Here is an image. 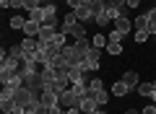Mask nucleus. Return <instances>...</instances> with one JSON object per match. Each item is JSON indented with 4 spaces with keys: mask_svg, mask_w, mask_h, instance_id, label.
I'll return each mask as SVG.
<instances>
[{
    "mask_svg": "<svg viewBox=\"0 0 156 114\" xmlns=\"http://www.w3.org/2000/svg\"><path fill=\"white\" fill-rule=\"evenodd\" d=\"M76 23H78V18H76V13H68V16H62V21H60V31L62 34H70L73 29H76Z\"/></svg>",
    "mask_w": 156,
    "mask_h": 114,
    "instance_id": "20e7f679",
    "label": "nucleus"
},
{
    "mask_svg": "<svg viewBox=\"0 0 156 114\" xmlns=\"http://www.w3.org/2000/svg\"><path fill=\"white\" fill-rule=\"evenodd\" d=\"M86 3H89V0H86Z\"/></svg>",
    "mask_w": 156,
    "mask_h": 114,
    "instance_id": "473e14b6",
    "label": "nucleus"
},
{
    "mask_svg": "<svg viewBox=\"0 0 156 114\" xmlns=\"http://www.w3.org/2000/svg\"><path fill=\"white\" fill-rule=\"evenodd\" d=\"M125 114H140V112H138V109H128V112H125Z\"/></svg>",
    "mask_w": 156,
    "mask_h": 114,
    "instance_id": "cd10ccee",
    "label": "nucleus"
},
{
    "mask_svg": "<svg viewBox=\"0 0 156 114\" xmlns=\"http://www.w3.org/2000/svg\"><path fill=\"white\" fill-rule=\"evenodd\" d=\"M140 114H156V104L151 101V104H148V106H146V109H143V112H140Z\"/></svg>",
    "mask_w": 156,
    "mask_h": 114,
    "instance_id": "a878e982",
    "label": "nucleus"
},
{
    "mask_svg": "<svg viewBox=\"0 0 156 114\" xmlns=\"http://www.w3.org/2000/svg\"><path fill=\"white\" fill-rule=\"evenodd\" d=\"M29 21H37V23H44V18H47V11H44V5L42 8H34V11H29Z\"/></svg>",
    "mask_w": 156,
    "mask_h": 114,
    "instance_id": "6e6552de",
    "label": "nucleus"
},
{
    "mask_svg": "<svg viewBox=\"0 0 156 114\" xmlns=\"http://www.w3.org/2000/svg\"><path fill=\"white\" fill-rule=\"evenodd\" d=\"M73 13H76V18H78L81 23H91V21H96V13L89 8V3H86V5H81V8H76Z\"/></svg>",
    "mask_w": 156,
    "mask_h": 114,
    "instance_id": "f03ea898",
    "label": "nucleus"
},
{
    "mask_svg": "<svg viewBox=\"0 0 156 114\" xmlns=\"http://www.w3.org/2000/svg\"><path fill=\"white\" fill-rule=\"evenodd\" d=\"M135 91H138L140 96H151V93H154V83H138Z\"/></svg>",
    "mask_w": 156,
    "mask_h": 114,
    "instance_id": "a211bd4d",
    "label": "nucleus"
},
{
    "mask_svg": "<svg viewBox=\"0 0 156 114\" xmlns=\"http://www.w3.org/2000/svg\"><path fill=\"white\" fill-rule=\"evenodd\" d=\"M148 36H151V31H148V29H143V31H135V34H133V39H135V42H138V44L148 42Z\"/></svg>",
    "mask_w": 156,
    "mask_h": 114,
    "instance_id": "aec40b11",
    "label": "nucleus"
},
{
    "mask_svg": "<svg viewBox=\"0 0 156 114\" xmlns=\"http://www.w3.org/2000/svg\"><path fill=\"white\" fill-rule=\"evenodd\" d=\"M151 101H154V104H156V91H154V93H151Z\"/></svg>",
    "mask_w": 156,
    "mask_h": 114,
    "instance_id": "c85d7f7f",
    "label": "nucleus"
},
{
    "mask_svg": "<svg viewBox=\"0 0 156 114\" xmlns=\"http://www.w3.org/2000/svg\"><path fill=\"white\" fill-rule=\"evenodd\" d=\"M109 93H112L115 98H122V96H128V93H130V88H128V83H125L122 78H120V81H115V83H112Z\"/></svg>",
    "mask_w": 156,
    "mask_h": 114,
    "instance_id": "7ed1b4c3",
    "label": "nucleus"
},
{
    "mask_svg": "<svg viewBox=\"0 0 156 114\" xmlns=\"http://www.w3.org/2000/svg\"><path fill=\"white\" fill-rule=\"evenodd\" d=\"M99 88H104V81H101V78H91V81H89V93L91 91H99Z\"/></svg>",
    "mask_w": 156,
    "mask_h": 114,
    "instance_id": "4be33fe9",
    "label": "nucleus"
},
{
    "mask_svg": "<svg viewBox=\"0 0 156 114\" xmlns=\"http://www.w3.org/2000/svg\"><path fill=\"white\" fill-rule=\"evenodd\" d=\"M68 36H73V42H81V39H89V31H86V23H81L78 21L76 23V29H73Z\"/></svg>",
    "mask_w": 156,
    "mask_h": 114,
    "instance_id": "0eeeda50",
    "label": "nucleus"
},
{
    "mask_svg": "<svg viewBox=\"0 0 156 114\" xmlns=\"http://www.w3.org/2000/svg\"><path fill=\"white\" fill-rule=\"evenodd\" d=\"M107 54H122V44L120 42H107Z\"/></svg>",
    "mask_w": 156,
    "mask_h": 114,
    "instance_id": "dca6fc26",
    "label": "nucleus"
},
{
    "mask_svg": "<svg viewBox=\"0 0 156 114\" xmlns=\"http://www.w3.org/2000/svg\"><path fill=\"white\" fill-rule=\"evenodd\" d=\"M130 26H133V18H130V16H120V18H115V29H117V31H122L125 36L130 34Z\"/></svg>",
    "mask_w": 156,
    "mask_h": 114,
    "instance_id": "423d86ee",
    "label": "nucleus"
},
{
    "mask_svg": "<svg viewBox=\"0 0 156 114\" xmlns=\"http://www.w3.org/2000/svg\"><path fill=\"white\" fill-rule=\"evenodd\" d=\"M91 96L96 98V104H99V106H107V104H109V91H107V88H99V91H91Z\"/></svg>",
    "mask_w": 156,
    "mask_h": 114,
    "instance_id": "9d476101",
    "label": "nucleus"
},
{
    "mask_svg": "<svg viewBox=\"0 0 156 114\" xmlns=\"http://www.w3.org/2000/svg\"><path fill=\"white\" fill-rule=\"evenodd\" d=\"M146 18H148V31L156 34V5L151 8V11H146Z\"/></svg>",
    "mask_w": 156,
    "mask_h": 114,
    "instance_id": "4468645a",
    "label": "nucleus"
},
{
    "mask_svg": "<svg viewBox=\"0 0 156 114\" xmlns=\"http://www.w3.org/2000/svg\"><path fill=\"white\" fill-rule=\"evenodd\" d=\"M68 5H70V11H76V8L86 5V0H68Z\"/></svg>",
    "mask_w": 156,
    "mask_h": 114,
    "instance_id": "393cba45",
    "label": "nucleus"
},
{
    "mask_svg": "<svg viewBox=\"0 0 156 114\" xmlns=\"http://www.w3.org/2000/svg\"><path fill=\"white\" fill-rule=\"evenodd\" d=\"M107 39H109V42H122V39H125V34H122V31H117V29H112Z\"/></svg>",
    "mask_w": 156,
    "mask_h": 114,
    "instance_id": "b1692460",
    "label": "nucleus"
},
{
    "mask_svg": "<svg viewBox=\"0 0 156 114\" xmlns=\"http://www.w3.org/2000/svg\"><path fill=\"white\" fill-rule=\"evenodd\" d=\"M133 26H135V31H143V29H148V18H146V13H143V16H135V18H133Z\"/></svg>",
    "mask_w": 156,
    "mask_h": 114,
    "instance_id": "2eb2a0df",
    "label": "nucleus"
},
{
    "mask_svg": "<svg viewBox=\"0 0 156 114\" xmlns=\"http://www.w3.org/2000/svg\"><path fill=\"white\" fill-rule=\"evenodd\" d=\"M26 0H0V5L3 8H23Z\"/></svg>",
    "mask_w": 156,
    "mask_h": 114,
    "instance_id": "412c9836",
    "label": "nucleus"
},
{
    "mask_svg": "<svg viewBox=\"0 0 156 114\" xmlns=\"http://www.w3.org/2000/svg\"><path fill=\"white\" fill-rule=\"evenodd\" d=\"M94 114H107V112H104V109H96V112H94Z\"/></svg>",
    "mask_w": 156,
    "mask_h": 114,
    "instance_id": "c756f323",
    "label": "nucleus"
},
{
    "mask_svg": "<svg viewBox=\"0 0 156 114\" xmlns=\"http://www.w3.org/2000/svg\"><path fill=\"white\" fill-rule=\"evenodd\" d=\"M107 42H109V39H107V34H94V36H91V44H94V47H99V49H104L107 47Z\"/></svg>",
    "mask_w": 156,
    "mask_h": 114,
    "instance_id": "f8f14e48",
    "label": "nucleus"
},
{
    "mask_svg": "<svg viewBox=\"0 0 156 114\" xmlns=\"http://www.w3.org/2000/svg\"><path fill=\"white\" fill-rule=\"evenodd\" d=\"M78 109H81V114H94L96 109H101V106L96 104V98H94V96L89 93V96H86L83 101H81V106H78Z\"/></svg>",
    "mask_w": 156,
    "mask_h": 114,
    "instance_id": "39448f33",
    "label": "nucleus"
},
{
    "mask_svg": "<svg viewBox=\"0 0 156 114\" xmlns=\"http://www.w3.org/2000/svg\"><path fill=\"white\" fill-rule=\"evenodd\" d=\"M23 26H26V18L23 16H11V29L13 31H23Z\"/></svg>",
    "mask_w": 156,
    "mask_h": 114,
    "instance_id": "ddd939ff",
    "label": "nucleus"
},
{
    "mask_svg": "<svg viewBox=\"0 0 156 114\" xmlns=\"http://www.w3.org/2000/svg\"><path fill=\"white\" fill-rule=\"evenodd\" d=\"M11 114H23V109H16V112H11Z\"/></svg>",
    "mask_w": 156,
    "mask_h": 114,
    "instance_id": "7c9ffc66",
    "label": "nucleus"
},
{
    "mask_svg": "<svg viewBox=\"0 0 156 114\" xmlns=\"http://www.w3.org/2000/svg\"><path fill=\"white\" fill-rule=\"evenodd\" d=\"M65 3H68V0H65Z\"/></svg>",
    "mask_w": 156,
    "mask_h": 114,
    "instance_id": "72a5a7b5",
    "label": "nucleus"
},
{
    "mask_svg": "<svg viewBox=\"0 0 156 114\" xmlns=\"http://www.w3.org/2000/svg\"><path fill=\"white\" fill-rule=\"evenodd\" d=\"M122 81L125 83H128V88H138V73H135V70H128V73H125V75H122Z\"/></svg>",
    "mask_w": 156,
    "mask_h": 114,
    "instance_id": "9b49d317",
    "label": "nucleus"
},
{
    "mask_svg": "<svg viewBox=\"0 0 156 114\" xmlns=\"http://www.w3.org/2000/svg\"><path fill=\"white\" fill-rule=\"evenodd\" d=\"M42 5H44L42 0H26V3H23V8H26V13H29V11H34V8H42Z\"/></svg>",
    "mask_w": 156,
    "mask_h": 114,
    "instance_id": "5701e85b",
    "label": "nucleus"
},
{
    "mask_svg": "<svg viewBox=\"0 0 156 114\" xmlns=\"http://www.w3.org/2000/svg\"><path fill=\"white\" fill-rule=\"evenodd\" d=\"M8 57H16V60H23V49H21V44H13V47H8Z\"/></svg>",
    "mask_w": 156,
    "mask_h": 114,
    "instance_id": "f3484780",
    "label": "nucleus"
},
{
    "mask_svg": "<svg viewBox=\"0 0 156 114\" xmlns=\"http://www.w3.org/2000/svg\"><path fill=\"white\" fill-rule=\"evenodd\" d=\"M107 8H117V11H122V8H128V0H104Z\"/></svg>",
    "mask_w": 156,
    "mask_h": 114,
    "instance_id": "6ab92c4d",
    "label": "nucleus"
},
{
    "mask_svg": "<svg viewBox=\"0 0 156 114\" xmlns=\"http://www.w3.org/2000/svg\"><path fill=\"white\" fill-rule=\"evenodd\" d=\"M23 86H26L29 91H34V93H44V78H42V73L23 78Z\"/></svg>",
    "mask_w": 156,
    "mask_h": 114,
    "instance_id": "f257e3e1",
    "label": "nucleus"
},
{
    "mask_svg": "<svg viewBox=\"0 0 156 114\" xmlns=\"http://www.w3.org/2000/svg\"><path fill=\"white\" fill-rule=\"evenodd\" d=\"M151 83H154V91H156V78H154V81H151Z\"/></svg>",
    "mask_w": 156,
    "mask_h": 114,
    "instance_id": "2f4dec72",
    "label": "nucleus"
},
{
    "mask_svg": "<svg viewBox=\"0 0 156 114\" xmlns=\"http://www.w3.org/2000/svg\"><path fill=\"white\" fill-rule=\"evenodd\" d=\"M39 29H42V23L29 21V18H26V26H23V36H39Z\"/></svg>",
    "mask_w": 156,
    "mask_h": 114,
    "instance_id": "1a4fd4ad",
    "label": "nucleus"
},
{
    "mask_svg": "<svg viewBox=\"0 0 156 114\" xmlns=\"http://www.w3.org/2000/svg\"><path fill=\"white\" fill-rule=\"evenodd\" d=\"M65 114H81V109H65Z\"/></svg>",
    "mask_w": 156,
    "mask_h": 114,
    "instance_id": "bb28decb",
    "label": "nucleus"
}]
</instances>
